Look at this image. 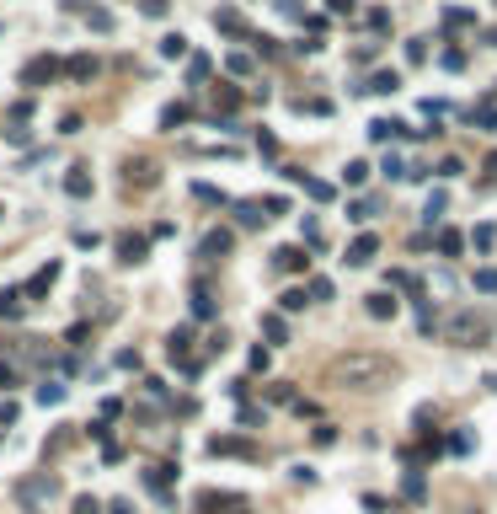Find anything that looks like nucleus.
<instances>
[{
	"label": "nucleus",
	"instance_id": "1",
	"mask_svg": "<svg viewBox=\"0 0 497 514\" xmlns=\"http://www.w3.org/2000/svg\"><path fill=\"white\" fill-rule=\"evenodd\" d=\"M59 70H64V64L54 59V54H38V59H27V64H21V86H32V91H38V86L59 81Z\"/></svg>",
	"mask_w": 497,
	"mask_h": 514
},
{
	"label": "nucleus",
	"instance_id": "2",
	"mask_svg": "<svg viewBox=\"0 0 497 514\" xmlns=\"http://www.w3.org/2000/svg\"><path fill=\"white\" fill-rule=\"evenodd\" d=\"M283 177H289V183H299L305 193H310V199H316V204H332V199H337V187H332V183H321V177H305L299 166H283Z\"/></svg>",
	"mask_w": 497,
	"mask_h": 514
},
{
	"label": "nucleus",
	"instance_id": "3",
	"mask_svg": "<svg viewBox=\"0 0 497 514\" xmlns=\"http://www.w3.org/2000/svg\"><path fill=\"white\" fill-rule=\"evenodd\" d=\"M449 332H455V343L476 349L481 338H487V316H455V322H449Z\"/></svg>",
	"mask_w": 497,
	"mask_h": 514
},
{
	"label": "nucleus",
	"instance_id": "4",
	"mask_svg": "<svg viewBox=\"0 0 497 514\" xmlns=\"http://www.w3.org/2000/svg\"><path fill=\"white\" fill-rule=\"evenodd\" d=\"M54 279H59V263H43L38 273L21 284V300H38V295H48V289H54Z\"/></svg>",
	"mask_w": 497,
	"mask_h": 514
},
{
	"label": "nucleus",
	"instance_id": "5",
	"mask_svg": "<svg viewBox=\"0 0 497 514\" xmlns=\"http://www.w3.org/2000/svg\"><path fill=\"white\" fill-rule=\"evenodd\" d=\"M375 252H379V236H375V230H364V236H353V241H348V263L364 268V263H375Z\"/></svg>",
	"mask_w": 497,
	"mask_h": 514
},
{
	"label": "nucleus",
	"instance_id": "6",
	"mask_svg": "<svg viewBox=\"0 0 497 514\" xmlns=\"http://www.w3.org/2000/svg\"><path fill=\"white\" fill-rule=\"evenodd\" d=\"M273 268H279V273H305L310 257H305V247H279L273 252Z\"/></svg>",
	"mask_w": 497,
	"mask_h": 514
},
{
	"label": "nucleus",
	"instance_id": "7",
	"mask_svg": "<svg viewBox=\"0 0 497 514\" xmlns=\"http://www.w3.org/2000/svg\"><path fill=\"white\" fill-rule=\"evenodd\" d=\"M144 252H150V241H144V236H134V230H129V236H118V263H144Z\"/></svg>",
	"mask_w": 497,
	"mask_h": 514
},
{
	"label": "nucleus",
	"instance_id": "8",
	"mask_svg": "<svg viewBox=\"0 0 497 514\" xmlns=\"http://www.w3.org/2000/svg\"><path fill=\"white\" fill-rule=\"evenodd\" d=\"M236 247V236H230V230H209V236H203V257H209V263H214V257H225V252Z\"/></svg>",
	"mask_w": 497,
	"mask_h": 514
},
{
	"label": "nucleus",
	"instance_id": "9",
	"mask_svg": "<svg viewBox=\"0 0 497 514\" xmlns=\"http://www.w3.org/2000/svg\"><path fill=\"white\" fill-rule=\"evenodd\" d=\"M17 498H21V504H38V498H54V482H48V477H27V482L17 488Z\"/></svg>",
	"mask_w": 497,
	"mask_h": 514
},
{
	"label": "nucleus",
	"instance_id": "10",
	"mask_svg": "<svg viewBox=\"0 0 497 514\" xmlns=\"http://www.w3.org/2000/svg\"><path fill=\"white\" fill-rule=\"evenodd\" d=\"M364 91H375V97H391V91H401V75H396V70H375Z\"/></svg>",
	"mask_w": 497,
	"mask_h": 514
},
{
	"label": "nucleus",
	"instance_id": "11",
	"mask_svg": "<svg viewBox=\"0 0 497 514\" xmlns=\"http://www.w3.org/2000/svg\"><path fill=\"white\" fill-rule=\"evenodd\" d=\"M364 306H369V316H375V322H391V316H396V295H385V289H379V295H369Z\"/></svg>",
	"mask_w": 497,
	"mask_h": 514
},
{
	"label": "nucleus",
	"instance_id": "12",
	"mask_svg": "<svg viewBox=\"0 0 497 514\" xmlns=\"http://www.w3.org/2000/svg\"><path fill=\"white\" fill-rule=\"evenodd\" d=\"M64 193H70V199H91V172H86V166H75V172L64 177Z\"/></svg>",
	"mask_w": 497,
	"mask_h": 514
},
{
	"label": "nucleus",
	"instance_id": "13",
	"mask_svg": "<svg viewBox=\"0 0 497 514\" xmlns=\"http://www.w3.org/2000/svg\"><path fill=\"white\" fill-rule=\"evenodd\" d=\"M64 75H70V81H91V75H97V59H91V54H75V59L64 64Z\"/></svg>",
	"mask_w": 497,
	"mask_h": 514
},
{
	"label": "nucleus",
	"instance_id": "14",
	"mask_svg": "<svg viewBox=\"0 0 497 514\" xmlns=\"http://www.w3.org/2000/svg\"><path fill=\"white\" fill-rule=\"evenodd\" d=\"M187 118H193V107H187V102H171V107H160V129H182Z\"/></svg>",
	"mask_w": 497,
	"mask_h": 514
},
{
	"label": "nucleus",
	"instance_id": "15",
	"mask_svg": "<svg viewBox=\"0 0 497 514\" xmlns=\"http://www.w3.org/2000/svg\"><path fill=\"white\" fill-rule=\"evenodd\" d=\"M214 295H209V289H193V316H198V322H214Z\"/></svg>",
	"mask_w": 497,
	"mask_h": 514
},
{
	"label": "nucleus",
	"instance_id": "16",
	"mask_svg": "<svg viewBox=\"0 0 497 514\" xmlns=\"http://www.w3.org/2000/svg\"><path fill=\"white\" fill-rule=\"evenodd\" d=\"M187 343H193V332H187V327H177V332H171V338H166V354H171V359H182V365H187Z\"/></svg>",
	"mask_w": 497,
	"mask_h": 514
},
{
	"label": "nucleus",
	"instance_id": "17",
	"mask_svg": "<svg viewBox=\"0 0 497 514\" xmlns=\"http://www.w3.org/2000/svg\"><path fill=\"white\" fill-rule=\"evenodd\" d=\"M182 54H187V38H182V33H166V38H160V59H182Z\"/></svg>",
	"mask_w": 497,
	"mask_h": 514
},
{
	"label": "nucleus",
	"instance_id": "18",
	"mask_svg": "<svg viewBox=\"0 0 497 514\" xmlns=\"http://www.w3.org/2000/svg\"><path fill=\"white\" fill-rule=\"evenodd\" d=\"M59 402H64V386L59 380H43L38 386V407H59Z\"/></svg>",
	"mask_w": 497,
	"mask_h": 514
},
{
	"label": "nucleus",
	"instance_id": "19",
	"mask_svg": "<svg viewBox=\"0 0 497 514\" xmlns=\"http://www.w3.org/2000/svg\"><path fill=\"white\" fill-rule=\"evenodd\" d=\"M236 220H241L246 230H257L262 220H268V214H262V204H236Z\"/></svg>",
	"mask_w": 497,
	"mask_h": 514
},
{
	"label": "nucleus",
	"instance_id": "20",
	"mask_svg": "<svg viewBox=\"0 0 497 514\" xmlns=\"http://www.w3.org/2000/svg\"><path fill=\"white\" fill-rule=\"evenodd\" d=\"M86 21H91L97 33H113V11H107V6H86Z\"/></svg>",
	"mask_w": 497,
	"mask_h": 514
},
{
	"label": "nucleus",
	"instance_id": "21",
	"mask_svg": "<svg viewBox=\"0 0 497 514\" xmlns=\"http://www.w3.org/2000/svg\"><path fill=\"white\" fill-rule=\"evenodd\" d=\"M438 252H444V257H460V252H465V236H460V230H444V236H438Z\"/></svg>",
	"mask_w": 497,
	"mask_h": 514
},
{
	"label": "nucleus",
	"instance_id": "22",
	"mask_svg": "<svg viewBox=\"0 0 497 514\" xmlns=\"http://www.w3.org/2000/svg\"><path fill=\"white\" fill-rule=\"evenodd\" d=\"M262 332H268V343H289V327H283V316H262Z\"/></svg>",
	"mask_w": 497,
	"mask_h": 514
},
{
	"label": "nucleus",
	"instance_id": "23",
	"mask_svg": "<svg viewBox=\"0 0 497 514\" xmlns=\"http://www.w3.org/2000/svg\"><path fill=\"white\" fill-rule=\"evenodd\" d=\"M129 183L150 187V183H156V166H150V161H129Z\"/></svg>",
	"mask_w": 497,
	"mask_h": 514
},
{
	"label": "nucleus",
	"instance_id": "24",
	"mask_svg": "<svg viewBox=\"0 0 497 514\" xmlns=\"http://www.w3.org/2000/svg\"><path fill=\"white\" fill-rule=\"evenodd\" d=\"M342 183H348V187H364V183H369V161H348Z\"/></svg>",
	"mask_w": 497,
	"mask_h": 514
},
{
	"label": "nucleus",
	"instance_id": "25",
	"mask_svg": "<svg viewBox=\"0 0 497 514\" xmlns=\"http://www.w3.org/2000/svg\"><path fill=\"white\" fill-rule=\"evenodd\" d=\"M305 306H310L305 289H283V295H279V311H305Z\"/></svg>",
	"mask_w": 497,
	"mask_h": 514
},
{
	"label": "nucleus",
	"instance_id": "26",
	"mask_svg": "<svg viewBox=\"0 0 497 514\" xmlns=\"http://www.w3.org/2000/svg\"><path fill=\"white\" fill-rule=\"evenodd\" d=\"M209 450L214 455H252V445H241V439H209Z\"/></svg>",
	"mask_w": 497,
	"mask_h": 514
},
{
	"label": "nucleus",
	"instance_id": "27",
	"mask_svg": "<svg viewBox=\"0 0 497 514\" xmlns=\"http://www.w3.org/2000/svg\"><path fill=\"white\" fill-rule=\"evenodd\" d=\"M214 27L219 33H246V21H241L236 11H214Z\"/></svg>",
	"mask_w": 497,
	"mask_h": 514
},
{
	"label": "nucleus",
	"instance_id": "28",
	"mask_svg": "<svg viewBox=\"0 0 497 514\" xmlns=\"http://www.w3.org/2000/svg\"><path fill=\"white\" fill-rule=\"evenodd\" d=\"M444 450H455V455H471V450H476V439H471V434H449V439H444Z\"/></svg>",
	"mask_w": 497,
	"mask_h": 514
},
{
	"label": "nucleus",
	"instance_id": "29",
	"mask_svg": "<svg viewBox=\"0 0 497 514\" xmlns=\"http://www.w3.org/2000/svg\"><path fill=\"white\" fill-rule=\"evenodd\" d=\"M471 241H476V252H492V247H497V226H476V236H471Z\"/></svg>",
	"mask_w": 497,
	"mask_h": 514
},
{
	"label": "nucleus",
	"instance_id": "30",
	"mask_svg": "<svg viewBox=\"0 0 497 514\" xmlns=\"http://www.w3.org/2000/svg\"><path fill=\"white\" fill-rule=\"evenodd\" d=\"M385 177H391V183H406L412 172H406V161H401V156H385Z\"/></svg>",
	"mask_w": 497,
	"mask_h": 514
},
{
	"label": "nucleus",
	"instance_id": "31",
	"mask_svg": "<svg viewBox=\"0 0 497 514\" xmlns=\"http://www.w3.org/2000/svg\"><path fill=\"white\" fill-rule=\"evenodd\" d=\"M193 199H203V204H230L219 187H209V183H193Z\"/></svg>",
	"mask_w": 497,
	"mask_h": 514
},
{
	"label": "nucleus",
	"instance_id": "32",
	"mask_svg": "<svg viewBox=\"0 0 497 514\" xmlns=\"http://www.w3.org/2000/svg\"><path fill=\"white\" fill-rule=\"evenodd\" d=\"M305 295H310V300H332V295H337V284H332V279H310V289H305Z\"/></svg>",
	"mask_w": 497,
	"mask_h": 514
},
{
	"label": "nucleus",
	"instance_id": "33",
	"mask_svg": "<svg viewBox=\"0 0 497 514\" xmlns=\"http://www.w3.org/2000/svg\"><path fill=\"white\" fill-rule=\"evenodd\" d=\"M209 70H214V59H209V54H193V59H187V75H193V81H203Z\"/></svg>",
	"mask_w": 497,
	"mask_h": 514
},
{
	"label": "nucleus",
	"instance_id": "34",
	"mask_svg": "<svg viewBox=\"0 0 497 514\" xmlns=\"http://www.w3.org/2000/svg\"><path fill=\"white\" fill-rule=\"evenodd\" d=\"M465 118H471V124H476V129H497V113H492V107H471Z\"/></svg>",
	"mask_w": 497,
	"mask_h": 514
},
{
	"label": "nucleus",
	"instance_id": "35",
	"mask_svg": "<svg viewBox=\"0 0 497 514\" xmlns=\"http://www.w3.org/2000/svg\"><path fill=\"white\" fill-rule=\"evenodd\" d=\"M476 289L481 295H497V268H476Z\"/></svg>",
	"mask_w": 497,
	"mask_h": 514
},
{
	"label": "nucleus",
	"instance_id": "36",
	"mask_svg": "<svg viewBox=\"0 0 497 514\" xmlns=\"http://www.w3.org/2000/svg\"><path fill=\"white\" fill-rule=\"evenodd\" d=\"M21 311V289H6V295H0V316H17Z\"/></svg>",
	"mask_w": 497,
	"mask_h": 514
},
{
	"label": "nucleus",
	"instance_id": "37",
	"mask_svg": "<svg viewBox=\"0 0 497 514\" xmlns=\"http://www.w3.org/2000/svg\"><path fill=\"white\" fill-rule=\"evenodd\" d=\"M375 209H379L375 199H358V204L348 209V220H358V226H364V220H369V214H375Z\"/></svg>",
	"mask_w": 497,
	"mask_h": 514
},
{
	"label": "nucleus",
	"instance_id": "38",
	"mask_svg": "<svg viewBox=\"0 0 497 514\" xmlns=\"http://www.w3.org/2000/svg\"><path fill=\"white\" fill-rule=\"evenodd\" d=\"M444 21H449V27H471V21H476V17H471L465 6H449V11H444Z\"/></svg>",
	"mask_w": 497,
	"mask_h": 514
},
{
	"label": "nucleus",
	"instance_id": "39",
	"mask_svg": "<svg viewBox=\"0 0 497 514\" xmlns=\"http://www.w3.org/2000/svg\"><path fill=\"white\" fill-rule=\"evenodd\" d=\"M140 11H144V17H166V11H171V0H140Z\"/></svg>",
	"mask_w": 497,
	"mask_h": 514
},
{
	"label": "nucleus",
	"instance_id": "40",
	"mask_svg": "<svg viewBox=\"0 0 497 514\" xmlns=\"http://www.w3.org/2000/svg\"><path fill=\"white\" fill-rule=\"evenodd\" d=\"M225 70H230V75H252V59H246V54H230V59H225Z\"/></svg>",
	"mask_w": 497,
	"mask_h": 514
},
{
	"label": "nucleus",
	"instance_id": "41",
	"mask_svg": "<svg viewBox=\"0 0 497 514\" xmlns=\"http://www.w3.org/2000/svg\"><path fill=\"white\" fill-rule=\"evenodd\" d=\"M438 59H444V70H465V54H460V48H444Z\"/></svg>",
	"mask_w": 497,
	"mask_h": 514
},
{
	"label": "nucleus",
	"instance_id": "42",
	"mask_svg": "<svg viewBox=\"0 0 497 514\" xmlns=\"http://www.w3.org/2000/svg\"><path fill=\"white\" fill-rule=\"evenodd\" d=\"M310 439H316V445H337V429H332V423H316V434H310Z\"/></svg>",
	"mask_w": 497,
	"mask_h": 514
},
{
	"label": "nucleus",
	"instance_id": "43",
	"mask_svg": "<svg viewBox=\"0 0 497 514\" xmlns=\"http://www.w3.org/2000/svg\"><path fill=\"white\" fill-rule=\"evenodd\" d=\"M406 59H412V64H422V59H428V43H422V38H412V43H406Z\"/></svg>",
	"mask_w": 497,
	"mask_h": 514
},
{
	"label": "nucleus",
	"instance_id": "44",
	"mask_svg": "<svg viewBox=\"0 0 497 514\" xmlns=\"http://www.w3.org/2000/svg\"><path fill=\"white\" fill-rule=\"evenodd\" d=\"M6 140H11V145H27V140H32V129H27V124H11V129H6Z\"/></svg>",
	"mask_w": 497,
	"mask_h": 514
},
{
	"label": "nucleus",
	"instance_id": "45",
	"mask_svg": "<svg viewBox=\"0 0 497 514\" xmlns=\"http://www.w3.org/2000/svg\"><path fill=\"white\" fill-rule=\"evenodd\" d=\"M75 514H102V504H97L91 493H80V498H75Z\"/></svg>",
	"mask_w": 497,
	"mask_h": 514
},
{
	"label": "nucleus",
	"instance_id": "46",
	"mask_svg": "<svg viewBox=\"0 0 497 514\" xmlns=\"http://www.w3.org/2000/svg\"><path fill=\"white\" fill-rule=\"evenodd\" d=\"M273 6H279V17H305V6H299V0H273Z\"/></svg>",
	"mask_w": 497,
	"mask_h": 514
},
{
	"label": "nucleus",
	"instance_id": "47",
	"mask_svg": "<svg viewBox=\"0 0 497 514\" xmlns=\"http://www.w3.org/2000/svg\"><path fill=\"white\" fill-rule=\"evenodd\" d=\"M59 134H80V113H64V118H59Z\"/></svg>",
	"mask_w": 497,
	"mask_h": 514
},
{
	"label": "nucleus",
	"instance_id": "48",
	"mask_svg": "<svg viewBox=\"0 0 497 514\" xmlns=\"http://www.w3.org/2000/svg\"><path fill=\"white\" fill-rule=\"evenodd\" d=\"M107 514H134V504H129V498H113V504H107Z\"/></svg>",
	"mask_w": 497,
	"mask_h": 514
},
{
	"label": "nucleus",
	"instance_id": "49",
	"mask_svg": "<svg viewBox=\"0 0 497 514\" xmlns=\"http://www.w3.org/2000/svg\"><path fill=\"white\" fill-rule=\"evenodd\" d=\"M0 423H17V402H0Z\"/></svg>",
	"mask_w": 497,
	"mask_h": 514
},
{
	"label": "nucleus",
	"instance_id": "50",
	"mask_svg": "<svg viewBox=\"0 0 497 514\" xmlns=\"http://www.w3.org/2000/svg\"><path fill=\"white\" fill-rule=\"evenodd\" d=\"M326 6H332L337 17H353V0H326Z\"/></svg>",
	"mask_w": 497,
	"mask_h": 514
},
{
	"label": "nucleus",
	"instance_id": "51",
	"mask_svg": "<svg viewBox=\"0 0 497 514\" xmlns=\"http://www.w3.org/2000/svg\"><path fill=\"white\" fill-rule=\"evenodd\" d=\"M0 386H6V391L17 386V370H11V365H0Z\"/></svg>",
	"mask_w": 497,
	"mask_h": 514
},
{
	"label": "nucleus",
	"instance_id": "52",
	"mask_svg": "<svg viewBox=\"0 0 497 514\" xmlns=\"http://www.w3.org/2000/svg\"><path fill=\"white\" fill-rule=\"evenodd\" d=\"M487 386H492V391H497V375H487Z\"/></svg>",
	"mask_w": 497,
	"mask_h": 514
},
{
	"label": "nucleus",
	"instance_id": "53",
	"mask_svg": "<svg viewBox=\"0 0 497 514\" xmlns=\"http://www.w3.org/2000/svg\"><path fill=\"white\" fill-rule=\"evenodd\" d=\"M487 166H492V172H497V156H492V161H487Z\"/></svg>",
	"mask_w": 497,
	"mask_h": 514
},
{
	"label": "nucleus",
	"instance_id": "54",
	"mask_svg": "<svg viewBox=\"0 0 497 514\" xmlns=\"http://www.w3.org/2000/svg\"><path fill=\"white\" fill-rule=\"evenodd\" d=\"M492 43H497V33H492Z\"/></svg>",
	"mask_w": 497,
	"mask_h": 514
}]
</instances>
